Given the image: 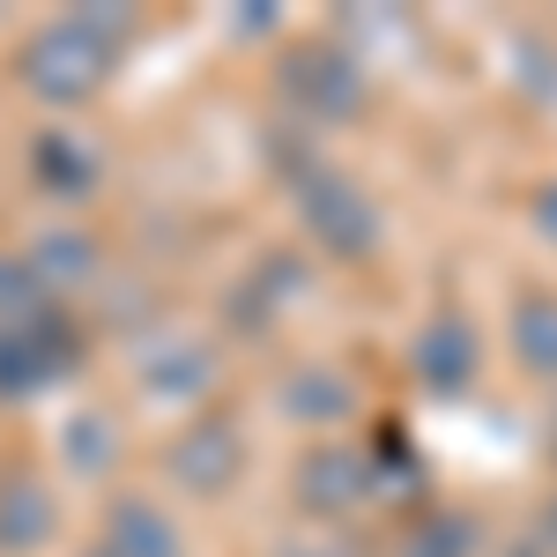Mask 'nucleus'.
Instances as JSON below:
<instances>
[{
    "instance_id": "1",
    "label": "nucleus",
    "mask_w": 557,
    "mask_h": 557,
    "mask_svg": "<svg viewBox=\"0 0 557 557\" xmlns=\"http://www.w3.org/2000/svg\"><path fill=\"white\" fill-rule=\"evenodd\" d=\"M112 75V38L97 30V15H67L30 45V89H45L52 104H75Z\"/></svg>"
},
{
    "instance_id": "2",
    "label": "nucleus",
    "mask_w": 557,
    "mask_h": 557,
    "mask_svg": "<svg viewBox=\"0 0 557 557\" xmlns=\"http://www.w3.org/2000/svg\"><path fill=\"white\" fill-rule=\"evenodd\" d=\"M75 357H83V343H75L67 312L45 305L38 320H23V327L0 335V394H30V386H45L52 372H67Z\"/></svg>"
},
{
    "instance_id": "3",
    "label": "nucleus",
    "mask_w": 557,
    "mask_h": 557,
    "mask_svg": "<svg viewBox=\"0 0 557 557\" xmlns=\"http://www.w3.org/2000/svg\"><path fill=\"white\" fill-rule=\"evenodd\" d=\"M52 535V498H45L38 475L8 469L0 475V550H38Z\"/></svg>"
},
{
    "instance_id": "4",
    "label": "nucleus",
    "mask_w": 557,
    "mask_h": 557,
    "mask_svg": "<svg viewBox=\"0 0 557 557\" xmlns=\"http://www.w3.org/2000/svg\"><path fill=\"white\" fill-rule=\"evenodd\" d=\"M172 543H178L172 520L149 498H112V513H104V550L112 557H178Z\"/></svg>"
},
{
    "instance_id": "5",
    "label": "nucleus",
    "mask_w": 557,
    "mask_h": 557,
    "mask_svg": "<svg viewBox=\"0 0 557 557\" xmlns=\"http://www.w3.org/2000/svg\"><path fill=\"white\" fill-rule=\"evenodd\" d=\"M231 461H238V438H231V424H194V431L172 446V475L186 483V491H215V483L231 475Z\"/></svg>"
},
{
    "instance_id": "6",
    "label": "nucleus",
    "mask_w": 557,
    "mask_h": 557,
    "mask_svg": "<svg viewBox=\"0 0 557 557\" xmlns=\"http://www.w3.org/2000/svg\"><path fill=\"white\" fill-rule=\"evenodd\" d=\"M38 178L52 186V194H67V201H75V194H89V186H97V157H89V141H75V134L52 127L38 141Z\"/></svg>"
},
{
    "instance_id": "7",
    "label": "nucleus",
    "mask_w": 557,
    "mask_h": 557,
    "mask_svg": "<svg viewBox=\"0 0 557 557\" xmlns=\"http://www.w3.org/2000/svg\"><path fill=\"white\" fill-rule=\"evenodd\" d=\"M45 305H52V298H45L38 268H30V260H0V335L23 327V320H38Z\"/></svg>"
},
{
    "instance_id": "8",
    "label": "nucleus",
    "mask_w": 557,
    "mask_h": 557,
    "mask_svg": "<svg viewBox=\"0 0 557 557\" xmlns=\"http://www.w3.org/2000/svg\"><path fill=\"white\" fill-rule=\"evenodd\" d=\"M30 268H38V283H75V275H89V268H97V253H89V238L60 231V238H38Z\"/></svg>"
},
{
    "instance_id": "9",
    "label": "nucleus",
    "mask_w": 557,
    "mask_h": 557,
    "mask_svg": "<svg viewBox=\"0 0 557 557\" xmlns=\"http://www.w3.org/2000/svg\"><path fill=\"white\" fill-rule=\"evenodd\" d=\"M67 454H75L83 469L112 461V431H104V417H75V424H67Z\"/></svg>"
},
{
    "instance_id": "10",
    "label": "nucleus",
    "mask_w": 557,
    "mask_h": 557,
    "mask_svg": "<svg viewBox=\"0 0 557 557\" xmlns=\"http://www.w3.org/2000/svg\"><path fill=\"white\" fill-rule=\"evenodd\" d=\"M89 557H112V550H104V543H97V550H89Z\"/></svg>"
}]
</instances>
